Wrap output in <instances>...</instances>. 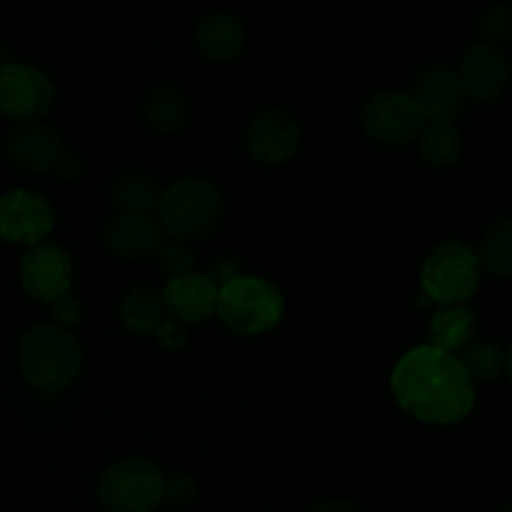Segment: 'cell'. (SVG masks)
Segmentation results:
<instances>
[{"label": "cell", "mask_w": 512, "mask_h": 512, "mask_svg": "<svg viewBox=\"0 0 512 512\" xmlns=\"http://www.w3.org/2000/svg\"><path fill=\"white\" fill-rule=\"evenodd\" d=\"M400 408L428 425H455L475 408V383L453 353L418 345L400 358L390 375Z\"/></svg>", "instance_id": "1"}, {"label": "cell", "mask_w": 512, "mask_h": 512, "mask_svg": "<svg viewBox=\"0 0 512 512\" xmlns=\"http://www.w3.org/2000/svg\"><path fill=\"white\" fill-rule=\"evenodd\" d=\"M83 350L78 338L63 325L38 323L20 338L18 368L30 385L40 390H63L78 378Z\"/></svg>", "instance_id": "2"}, {"label": "cell", "mask_w": 512, "mask_h": 512, "mask_svg": "<svg viewBox=\"0 0 512 512\" xmlns=\"http://www.w3.org/2000/svg\"><path fill=\"white\" fill-rule=\"evenodd\" d=\"M225 213L223 193L205 178H183L168 185L158 200V223L175 240H198L213 233Z\"/></svg>", "instance_id": "3"}, {"label": "cell", "mask_w": 512, "mask_h": 512, "mask_svg": "<svg viewBox=\"0 0 512 512\" xmlns=\"http://www.w3.org/2000/svg\"><path fill=\"white\" fill-rule=\"evenodd\" d=\"M215 313L238 335H263L283 320L285 300L273 283L255 275H235L220 285Z\"/></svg>", "instance_id": "4"}, {"label": "cell", "mask_w": 512, "mask_h": 512, "mask_svg": "<svg viewBox=\"0 0 512 512\" xmlns=\"http://www.w3.org/2000/svg\"><path fill=\"white\" fill-rule=\"evenodd\" d=\"M483 268H480L478 253L465 243L438 245L433 253L425 258L420 270V285L423 293L433 303L440 305H465L480 288Z\"/></svg>", "instance_id": "5"}, {"label": "cell", "mask_w": 512, "mask_h": 512, "mask_svg": "<svg viewBox=\"0 0 512 512\" xmlns=\"http://www.w3.org/2000/svg\"><path fill=\"white\" fill-rule=\"evenodd\" d=\"M98 498L108 512H153L165 498V478L148 460H120L100 478Z\"/></svg>", "instance_id": "6"}, {"label": "cell", "mask_w": 512, "mask_h": 512, "mask_svg": "<svg viewBox=\"0 0 512 512\" xmlns=\"http://www.w3.org/2000/svg\"><path fill=\"white\" fill-rule=\"evenodd\" d=\"M5 158L23 173H58L65 180H75L83 173V160L65 153L60 135L50 125L20 123L5 143Z\"/></svg>", "instance_id": "7"}, {"label": "cell", "mask_w": 512, "mask_h": 512, "mask_svg": "<svg viewBox=\"0 0 512 512\" xmlns=\"http://www.w3.org/2000/svg\"><path fill=\"white\" fill-rule=\"evenodd\" d=\"M365 135L380 145H408L425 128V115L410 93L388 90L363 105L360 113Z\"/></svg>", "instance_id": "8"}, {"label": "cell", "mask_w": 512, "mask_h": 512, "mask_svg": "<svg viewBox=\"0 0 512 512\" xmlns=\"http://www.w3.org/2000/svg\"><path fill=\"white\" fill-rule=\"evenodd\" d=\"M55 100V88L43 70L23 63L0 65V115L18 123L43 118Z\"/></svg>", "instance_id": "9"}, {"label": "cell", "mask_w": 512, "mask_h": 512, "mask_svg": "<svg viewBox=\"0 0 512 512\" xmlns=\"http://www.w3.org/2000/svg\"><path fill=\"white\" fill-rule=\"evenodd\" d=\"M55 225L53 208L35 190L15 188L0 195V238L8 243L38 245Z\"/></svg>", "instance_id": "10"}, {"label": "cell", "mask_w": 512, "mask_h": 512, "mask_svg": "<svg viewBox=\"0 0 512 512\" xmlns=\"http://www.w3.org/2000/svg\"><path fill=\"white\" fill-rule=\"evenodd\" d=\"M20 280L30 298L38 303H58L73 283V265L68 253L53 243L30 245L20 263Z\"/></svg>", "instance_id": "11"}, {"label": "cell", "mask_w": 512, "mask_h": 512, "mask_svg": "<svg viewBox=\"0 0 512 512\" xmlns=\"http://www.w3.org/2000/svg\"><path fill=\"white\" fill-rule=\"evenodd\" d=\"M458 80L465 98L478 103H498L512 78L510 60L495 45L475 43L463 53L458 65Z\"/></svg>", "instance_id": "12"}, {"label": "cell", "mask_w": 512, "mask_h": 512, "mask_svg": "<svg viewBox=\"0 0 512 512\" xmlns=\"http://www.w3.org/2000/svg\"><path fill=\"white\" fill-rule=\"evenodd\" d=\"M300 128L295 118L285 110L270 108L260 113L248 128V150L258 163L283 165L298 153Z\"/></svg>", "instance_id": "13"}, {"label": "cell", "mask_w": 512, "mask_h": 512, "mask_svg": "<svg viewBox=\"0 0 512 512\" xmlns=\"http://www.w3.org/2000/svg\"><path fill=\"white\" fill-rule=\"evenodd\" d=\"M425 115V123H453L465 105V93L460 88L458 73L448 65H430L415 78L410 93Z\"/></svg>", "instance_id": "14"}, {"label": "cell", "mask_w": 512, "mask_h": 512, "mask_svg": "<svg viewBox=\"0 0 512 512\" xmlns=\"http://www.w3.org/2000/svg\"><path fill=\"white\" fill-rule=\"evenodd\" d=\"M218 293L220 285L210 275L188 273L170 278L160 295V303H163L165 313L178 323H203L215 313Z\"/></svg>", "instance_id": "15"}, {"label": "cell", "mask_w": 512, "mask_h": 512, "mask_svg": "<svg viewBox=\"0 0 512 512\" xmlns=\"http://www.w3.org/2000/svg\"><path fill=\"white\" fill-rule=\"evenodd\" d=\"M163 228L153 215L118 213L103 233V243L110 253L125 260H145L163 245Z\"/></svg>", "instance_id": "16"}, {"label": "cell", "mask_w": 512, "mask_h": 512, "mask_svg": "<svg viewBox=\"0 0 512 512\" xmlns=\"http://www.w3.org/2000/svg\"><path fill=\"white\" fill-rule=\"evenodd\" d=\"M195 40L210 60H233L243 50L245 30L233 15L215 13L198 25Z\"/></svg>", "instance_id": "17"}, {"label": "cell", "mask_w": 512, "mask_h": 512, "mask_svg": "<svg viewBox=\"0 0 512 512\" xmlns=\"http://www.w3.org/2000/svg\"><path fill=\"white\" fill-rule=\"evenodd\" d=\"M475 330H478V323H475L473 310L465 305H448L430 320V345L455 355V350L468 348L470 340L475 338Z\"/></svg>", "instance_id": "18"}, {"label": "cell", "mask_w": 512, "mask_h": 512, "mask_svg": "<svg viewBox=\"0 0 512 512\" xmlns=\"http://www.w3.org/2000/svg\"><path fill=\"white\" fill-rule=\"evenodd\" d=\"M120 320L133 333L155 335L165 320L160 295L153 288H145V285L128 290L123 303H120Z\"/></svg>", "instance_id": "19"}, {"label": "cell", "mask_w": 512, "mask_h": 512, "mask_svg": "<svg viewBox=\"0 0 512 512\" xmlns=\"http://www.w3.org/2000/svg\"><path fill=\"white\" fill-rule=\"evenodd\" d=\"M418 153L433 168L455 165L463 155V135L453 123H425L418 135Z\"/></svg>", "instance_id": "20"}, {"label": "cell", "mask_w": 512, "mask_h": 512, "mask_svg": "<svg viewBox=\"0 0 512 512\" xmlns=\"http://www.w3.org/2000/svg\"><path fill=\"white\" fill-rule=\"evenodd\" d=\"M480 268L495 278H512V218H500L483 233L478 245Z\"/></svg>", "instance_id": "21"}, {"label": "cell", "mask_w": 512, "mask_h": 512, "mask_svg": "<svg viewBox=\"0 0 512 512\" xmlns=\"http://www.w3.org/2000/svg\"><path fill=\"white\" fill-rule=\"evenodd\" d=\"M163 190L148 175H120L113 183L110 198L118 213L125 215H153Z\"/></svg>", "instance_id": "22"}, {"label": "cell", "mask_w": 512, "mask_h": 512, "mask_svg": "<svg viewBox=\"0 0 512 512\" xmlns=\"http://www.w3.org/2000/svg\"><path fill=\"white\" fill-rule=\"evenodd\" d=\"M145 123L158 133H178L188 120V103L183 93L175 88L150 90L143 105Z\"/></svg>", "instance_id": "23"}, {"label": "cell", "mask_w": 512, "mask_h": 512, "mask_svg": "<svg viewBox=\"0 0 512 512\" xmlns=\"http://www.w3.org/2000/svg\"><path fill=\"white\" fill-rule=\"evenodd\" d=\"M505 353L500 345L495 343H475L468 345L460 358L463 368L468 370L470 380H480V383H495L505 370Z\"/></svg>", "instance_id": "24"}, {"label": "cell", "mask_w": 512, "mask_h": 512, "mask_svg": "<svg viewBox=\"0 0 512 512\" xmlns=\"http://www.w3.org/2000/svg\"><path fill=\"white\" fill-rule=\"evenodd\" d=\"M478 35L480 43H488L500 48V45L510 43L512 40V8L505 3L490 5L488 10H483V15L478 18Z\"/></svg>", "instance_id": "25"}, {"label": "cell", "mask_w": 512, "mask_h": 512, "mask_svg": "<svg viewBox=\"0 0 512 512\" xmlns=\"http://www.w3.org/2000/svg\"><path fill=\"white\" fill-rule=\"evenodd\" d=\"M158 263L173 278H178V275H188L193 270L195 255L185 240H170V243H163L158 248Z\"/></svg>", "instance_id": "26"}, {"label": "cell", "mask_w": 512, "mask_h": 512, "mask_svg": "<svg viewBox=\"0 0 512 512\" xmlns=\"http://www.w3.org/2000/svg\"><path fill=\"white\" fill-rule=\"evenodd\" d=\"M195 498V483L185 473H173L165 478V498L163 503L188 505Z\"/></svg>", "instance_id": "27"}, {"label": "cell", "mask_w": 512, "mask_h": 512, "mask_svg": "<svg viewBox=\"0 0 512 512\" xmlns=\"http://www.w3.org/2000/svg\"><path fill=\"white\" fill-rule=\"evenodd\" d=\"M155 338H158V343L163 345V348H183L185 343H188V330L183 328V323H178V320H163V325H160V330L155 333Z\"/></svg>", "instance_id": "28"}, {"label": "cell", "mask_w": 512, "mask_h": 512, "mask_svg": "<svg viewBox=\"0 0 512 512\" xmlns=\"http://www.w3.org/2000/svg\"><path fill=\"white\" fill-rule=\"evenodd\" d=\"M53 313H55V318L60 320V325L78 323V320H80L78 300L70 298V295H65V298H60L58 303H53Z\"/></svg>", "instance_id": "29"}, {"label": "cell", "mask_w": 512, "mask_h": 512, "mask_svg": "<svg viewBox=\"0 0 512 512\" xmlns=\"http://www.w3.org/2000/svg\"><path fill=\"white\" fill-rule=\"evenodd\" d=\"M308 512H360L353 503L348 500H325V503L313 505Z\"/></svg>", "instance_id": "30"}, {"label": "cell", "mask_w": 512, "mask_h": 512, "mask_svg": "<svg viewBox=\"0 0 512 512\" xmlns=\"http://www.w3.org/2000/svg\"><path fill=\"white\" fill-rule=\"evenodd\" d=\"M505 368H508V375H510V380H512V348H510V353H508V360H505Z\"/></svg>", "instance_id": "31"}, {"label": "cell", "mask_w": 512, "mask_h": 512, "mask_svg": "<svg viewBox=\"0 0 512 512\" xmlns=\"http://www.w3.org/2000/svg\"><path fill=\"white\" fill-rule=\"evenodd\" d=\"M498 512H512V505H508V508H503V510H498Z\"/></svg>", "instance_id": "32"}, {"label": "cell", "mask_w": 512, "mask_h": 512, "mask_svg": "<svg viewBox=\"0 0 512 512\" xmlns=\"http://www.w3.org/2000/svg\"><path fill=\"white\" fill-rule=\"evenodd\" d=\"M0 243H3V238H0Z\"/></svg>", "instance_id": "33"}]
</instances>
